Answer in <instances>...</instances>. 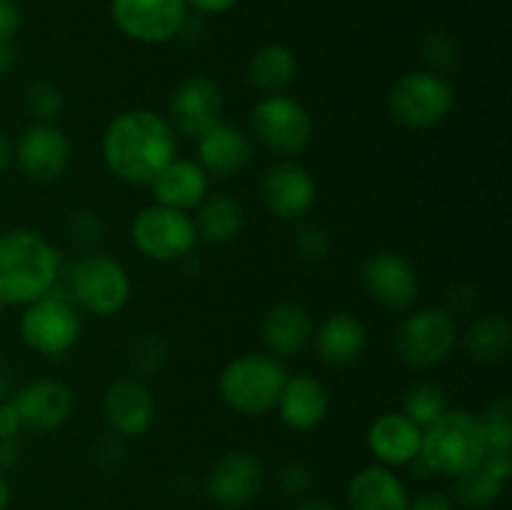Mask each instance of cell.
<instances>
[{
	"label": "cell",
	"mask_w": 512,
	"mask_h": 510,
	"mask_svg": "<svg viewBox=\"0 0 512 510\" xmlns=\"http://www.w3.org/2000/svg\"><path fill=\"white\" fill-rule=\"evenodd\" d=\"M178 153L175 130L153 110H125L103 135L105 165L120 180L150 185Z\"/></svg>",
	"instance_id": "obj_1"
},
{
	"label": "cell",
	"mask_w": 512,
	"mask_h": 510,
	"mask_svg": "<svg viewBox=\"0 0 512 510\" xmlns=\"http://www.w3.org/2000/svg\"><path fill=\"white\" fill-rule=\"evenodd\" d=\"M265 208L283 220H298L313 208L315 180L303 165L278 163L260 180Z\"/></svg>",
	"instance_id": "obj_15"
},
{
	"label": "cell",
	"mask_w": 512,
	"mask_h": 510,
	"mask_svg": "<svg viewBox=\"0 0 512 510\" xmlns=\"http://www.w3.org/2000/svg\"><path fill=\"white\" fill-rule=\"evenodd\" d=\"M313 335L310 313L295 300L273 305L263 320V340L275 358H293L303 353Z\"/></svg>",
	"instance_id": "obj_22"
},
{
	"label": "cell",
	"mask_w": 512,
	"mask_h": 510,
	"mask_svg": "<svg viewBox=\"0 0 512 510\" xmlns=\"http://www.w3.org/2000/svg\"><path fill=\"white\" fill-rule=\"evenodd\" d=\"M253 133L278 155H298L313 140V120L308 110L290 95L273 93L253 110Z\"/></svg>",
	"instance_id": "obj_10"
},
{
	"label": "cell",
	"mask_w": 512,
	"mask_h": 510,
	"mask_svg": "<svg viewBox=\"0 0 512 510\" xmlns=\"http://www.w3.org/2000/svg\"><path fill=\"white\" fill-rule=\"evenodd\" d=\"M70 238L75 240L83 248H90L100 240V233H103V225H100V218L90 210H78V213H70L68 220Z\"/></svg>",
	"instance_id": "obj_35"
},
{
	"label": "cell",
	"mask_w": 512,
	"mask_h": 510,
	"mask_svg": "<svg viewBox=\"0 0 512 510\" xmlns=\"http://www.w3.org/2000/svg\"><path fill=\"white\" fill-rule=\"evenodd\" d=\"M20 25V8L15 0H0V40H13Z\"/></svg>",
	"instance_id": "obj_38"
},
{
	"label": "cell",
	"mask_w": 512,
	"mask_h": 510,
	"mask_svg": "<svg viewBox=\"0 0 512 510\" xmlns=\"http://www.w3.org/2000/svg\"><path fill=\"white\" fill-rule=\"evenodd\" d=\"M288 370L275 355L248 353L230 360L220 373V395L243 415H263L278 405Z\"/></svg>",
	"instance_id": "obj_4"
},
{
	"label": "cell",
	"mask_w": 512,
	"mask_h": 510,
	"mask_svg": "<svg viewBox=\"0 0 512 510\" xmlns=\"http://www.w3.org/2000/svg\"><path fill=\"white\" fill-rule=\"evenodd\" d=\"M185 0H113V20L128 38L165 43L185 20Z\"/></svg>",
	"instance_id": "obj_11"
},
{
	"label": "cell",
	"mask_w": 512,
	"mask_h": 510,
	"mask_svg": "<svg viewBox=\"0 0 512 510\" xmlns=\"http://www.w3.org/2000/svg\"><path fill=\"white\" fill-rule=\"evenodd\" d=\"M198 155L200 168L205 173L230 178L250 163L253 145L243 130L220 120L218 125H213L208 133L198 138Z\"/></svg>",
	"instance_id": "obj_20"
},
{
	"label": "cell",
	"mask_w": 512,
	"mask_h": 510,
	"mask_svg": "<svg viewBox=\"0 0 512 510\" xmlns=\"http://www.w3.org/2000/svg\"><path fill=\"white\" fill-rule=\"evenodd\" d=\"M73 390L60 380H35L13 395V405L23 428H60L73 413Z\"/></svg>",
	"instance_id": "obj_18"
},
{
	"label": "cell",
	"mask_w": 512,
	"mask_h": 510,
	"mask_svg": "<svg viewBox=\"0 0 512 510\" xmlns=\"http://www.w3.org/2000/svg\"><path fill=\"white\" fill-rule=\"evenodd\" d=\"M295 70H298V65H295V55L290 53L285 45L270 43V45H263V48L253 55L248 75L250 80H253V85H258L260 90L273 95V93H280V90L288 88V85L293 83Z\"/></svg>",
	"instance_id": "obj_28"
},
{
	"label": "cell",
	"mask_w": 512,
	"mask_h": 510,
	"mask_svg": "<svg viewBox=\"0 0 512 510\" xmlns=\"http://www.w3.org/2000/svg\"><path fill=\"white\" fill-rule=\"evenodd\" d=\"M483 430L485 450H510L512 448V403L508 398H498L478 415Z\"/></svg>",
	"instance_id": "obj_31"
},
{
	"label": "cell",
	"mask_w": 512,
	"mask_h": 510,
	"mask_svg": "<svg viewBox=\"0 0 512 510\" xmlns=\"http://www.w3.org/2000/svg\"><path fill=\"white\" fill-rule=\"evenodd\" d=\"M155 195V203L168 205V208L185 210L200 205L208 193V173L200 168L195 160H178L165 165L158 178L150 183Z\"/></svg>",
	"instance_id": "obj_23"
},
{
	"label": "cell",
	"mask_w": 512,
	"mask_h": 510,
	"mask_svg": "<svg viewBox=\"0 0 512 510\" xmlns=\"http://www.w3.org/2000/svg\"><path fill=\"white\" fill-rule=\"evenodd\" d=\"M20 428H23V423H20L13 400H3L0 403V438H15Z\"/></svg>",
	"instance_id": "obj_39"
},
{
	"label": "cell",
	"mask_w": 512,
	"mask_h": 510,
	"mask_svg": "<svg viewBox=\"0 0 512 510\" xmlns=\"http://www.w3.org/2000/svg\"><path fill=\"white\" fill-rule=\"evenodd\" d=\"M505 483L498 480L495 475H490L483 465H475V468L465 470L458 475V485H455V493L458 500L468 508H488L495 500L503 495Z\"/></svg>",
	"instance_id": "obj_30"
},
{
	"label": "cell",
	"mask_w": 512,
	"mask_h": 510,
	"mask_svg": "<svg viewBox=\"0 0 512 510\" xmlns=\"http://www.w3.org/2000/svg\"><path fill=\"white\" fill-rule=\"evenodd\" d=\"M330 245H333L330 233L320 228V225L305 223L295 230V250L300 253V258L323 260L330 253Z\"/></svg>",
	"instance_id": "obj_34"
},
{
	"label": "cell",
	"mask_w": 512,
	"mask_h": 510,
	"mask_svg": "<svg viewBox=\"0 0 512 510\" xmlns=\"http://www.w3.org/2000/svg\"><path fill=\"white\" fill-rule=\"evenodd\" d=\"M423 430L403 413H383L373 420L368 445L385 465H408L420 455Z\"/></svg>",
	"instance_id": "obj_21"
},
{
	"label": "cell",
	"mask_w": 512,
	"mask_h": 510,
	"mask_svg": "<svg viewBox=\"0 0 512 510\" xmlns=\"http://www.w3.org/2000/svg\"><path fill=\"white\" fill-rule=\"evenodd\" d=\"M368 345L365 325L350 313H335L320 325L315 335V348L323 363L328 365H350L363 355Z\"/></svg>",
	"instance_id": "obj_25"
},
{
	"label": "cell",
	"mask_w": 512,
	"mask_h": 510,
	"mask_svg": "<svg viewBox=\"0 0 512 510\" xmlns=\"http://www.w3.org/2000/svg\"><path fill=\"white\" fill-rule=\"evenodd\" d=\"M350 510H408V490L393 470L383 465L363 468L348 488Z\"/></svg>",
	"instance_id": "obj_24"
},
{
	"label": "cell",
	"mask_w": 512,
	"mask_h": 510,
	"mask_svg": "<svg viewBox=\"0 0 512 510\" xmlns=\"http://www.w3.org/2000/svg\"><path fill=\"white\" fill-rule=\"evenodd\" d=\"M458 328L445 308H423L408 315L395 333V353L408 368L430 370L443 363L455 348Z\"/></svg>",
	"instance_id": "obj_7"
},
{
	"label": "cell",
	"mask_w": 512,
	"mask_h": 510,
	"mask_svg": "<svg viewBox=\"0 0 512 510\" xmlns=\"http://www.w3.org/2000/svg\"><path fill=\"white\" fill-rule=\"evenodd\" d=\"M133 243L148 258L160 263L183 260L193 253L198 243V230L193 218L185 210L168 208V205H148L133 220Z\"/></svg>",
	"instance_id": "obj_8"
},
{
	"label": "cell",
	"mask_w": 512,
	"mask_h": 510,
	"mask_svg": "<svg viewBox=\"0 0 512 510\" xmlns=\"http://www.w3.org/2000/svg\"><path fill=\"white\" fill-rule=\"evenodd\" d=\"M25 108L38 123H53L63 110V93L50 80H35L25 88Z\"/></svg>",
	"instance_id": "obj_32"
},
{
	"label": "cell",
	"mask_w": 512,
	"mask_h": 510,
	"mask_svg": "<svg viewBox=\"0 0 512 510\" xmlns=\"http://www.w3.org/2000/svg\"><path fill=\"white\" fill-rule=\"evenodd\" d=\"M485 455L483 430L478 415L468 410H448L443 418L423 428L418 458L430 473L455 475L475 468Z\"/></svg>",
	"instance_id": "obj_3"
},
{
	"label": "cell",
	"mask_w": 512,
	"mask_h": 510,
	"mask_svg": "<svg viewBox=\"0 0 512 510\" xmlns=\"http://www.w3.org/2000/svg\"><path fill=\"white\" fill-rule=\"evenodd\" d=\"M60 258L53 245L33 230L0 235V308L30 305L58 283Z\"/></svg>",
	"instance_id": "obj_2"
},
{
	"label": "cell",
	"mask_w": 512,
	"mask_h": 510,
	"mask_svg": "<svg viewBox=\"0 0 512 510\" xmlns=\"http://www.w3.org/2000/svg\"><path fill=\"white\" fill-rule=\"evenodd\" d=\"M455 103V88L438 73L418 70L395 80L388 93V113L395 123L413 130L435 128L448 118Z\"/></svg>",
	"instance_id": "obj_5"
},
{
	"label": "cell",
	"mask_w": 512,
	"mask_h": 510,
	"mask_svg": "<svg viewBox=\"0 0 512 510\" xmlns=\"http://www.w3.org/2000/svg\"><path fill=\"white\" fill-rule=\"evenodd\" d=\"M8 500H10V488L8 483H5L3 475H0V510L8 508Z\"/></svg>",
	"instance_id": "obj_47"
},
{
	"label": "cell",
	"mask_w": 512,
	"mask_h": 510,
	"mask_svg": "<svg viewBox=\"0 0 512 510\" xmlns=\"http://www.w3.org/2000/svg\"><path fill=\"white\" fill-rule=\"evenodd\" d=\"M185 3L193 5L198 13H205V15H215V13H225L228 8H233L238 0H185Z\"/></svg>",
	"instance_id": "obj_41"
},
{
	"label": "cell",
	"mask_w": 512,
	"mask_h": 510,
	"mask_svg": "<svg viewBox=\"0 0 512 510\" xmlns=\"http://www.w3.org/2000/svg\"><path fill=\"white\" fill-rule=\"evenodd\" d=\"M15 63V48L10 45V40H0V75L8 73Z\"/></svg>",
	"instance_id": "obj_43"
},
{
	"label": "cell",
	"mask_w": 512,
	"mask_h": 510,
	"mask_svg": "<svg viewBox=\"0 0 512 510\" xmlns=\"http://www.w3.org/2000/svg\"><path fill=\"white\" fill-rule=\"evenodd\" d=\"M420 53H423L425 63L430 65V73H450L458 65V45L443 30H428L420 40ZM445 78V75H443Z\"/></svg>",
	"instance_id": "obj_33"
},
{
	"label": "cell",
	"mask_w": 512,
	"mask_h": 510,
	"mask_svg": "<svg viewBox=\"0 0 512 510\" xmlns=\"http://www.w3.org/2000/svg\"><path fill=\"white\" fill-rule=\"evenodd\" d=\"M298 510H338V508H333V505H330L328 500L313 498V500H305V503L300 505Z\"/></svg>",
	"instance_id": "obj_45"
},
{
	"label": "cell",
	"mask_w": 512,
	"mask_h": 510,
	"mask_svg": "<svg viewBox=\"0 0 512 510\" xmlns=\"http://www.w3.org/2000/svg\"><path fill=\"white\" fill-rule=\"evenodd\" d=\"M465 353L478 363H500L512 348V325L503 313L480 315L463 335Z\"/></svg>",
	"instance_id": "obj_26"
},
{
	"label": "cell",
	"mask_w": 512,
	"mask_h": 510,
	"mask_svg": "<svg viewBox=\"0 0 512 510\" xmlns=\"http://www.w3.org/2000/svg\"><path fill=\"white\" fill-rule=\"evenodd\" d=\"M448 410V393L438 383H433V380H423V383L413 385L403 400V415L413 420L420 430L433 425L438 418H443Z\"/></svg>",
	"instance_id": "obj_29"
},
{
	"label": "cell",
	"mask_w": 512,
	"mask_h": 510,
	"mask_svg": "<svg viewBox=\"0 0 512 510\" xmlns=\"http://www.w3.org/2000/svg\"><path fill=\"white\" fill-rule=\"evenodd\" d=\"M8 393H10V373H8V368H3V365H0V403L8 398Z\"/></svg>",
	"instance_id": "obj_46"
},
{
	"label": "cell",
	"mask_w": 512,
	"mask_h": 510,
	"mask_svg": "<svg viewBox=\"0 0 512 510\" xmlns=\"http://www.w3.org/2000/svg\"><path fill=\"white\" fill-rule=\"evenodd\" d=\"M15 158L30 180L53 183L68 168L70 143L63 130L55 128L53 123H35L20 135Z\"/></svg>",
	"instance_id": "obj_14"
},
{
	"label": "cell",
	"mask_w": 512,
	"mask_h": 510,
	"mask_svg": "<svg viewBox=\"0 0 512 510\" xmlns=\"http://www.w3.org/2000/svg\"><path fill=\"white\" fill-rule=\"evenodd\" d=\"M310 483H313V473L305 463L300 460H290L285 463V468L280 470V488L285 495H303L308 493Z\"/></svg>",
	"instance_id": "obj_36"
},
{
	"label": "cell",
	"mask_w": 512,
	"mask_h": 510,
	"mask_svg": "<svg viewBox=\"0 0 512 510\" xmlns=\"http://www.w3.org/2000/svg\"><path fill=\"white\" fill-rule=\"evenodd\" d=\"M103 413L110 428L123 438L143 435L155 415L153 393L138 378H120L105 390Z\"/></svg>",
	"instance_id": "obj_16"
},
{
	"label": "cell",
	"mask_w": 512,
	"mask_h": 510,
	"mask_svg": "<svg viewBox=\"0 0 512 510\" xmlns=\"http://www.w3.org/2000/svg\"><path fill=\"white\" fill-rule=\"evenodd\" d=\"M170 118L173 130L185 138H195L208 133L223 118V93L218 83L208 75H190L175 88L170 98Z\"/></svg>",
	"instance_id": "obj_12"
},
{
	"label": "cell",
	"mask_w": 512,
	"mask_h": 510,
	"mask_svg": "<svg viewBox=\"0 0 512 510\" xmlns=\"http://www.w3.org/2000/svg\"><path fill=\"white\" fill-rule=\"evenodd\" d=\"M20 448L15 443V438H0V470L13 468L18 463Z\"/></svg>",
	"instance_id": "obj_42"
},
{
	"label": "cell",
	"mask_w": 512,
	"mask_h": 510,
	"mask_svg": "<svg viewBox=\"0 0 512 510\" xmlns=\"http://www.w3.org/2000/svg\"><path fill=\"white\" fill-rule=\"evenodd\" d=\"M363 283L370 298L388 310L413 308L420 293V280L413 265L393 250H383L365 260Z\"/></svg>",
	"instance_id": "obj_13"
},
{
	"label": "cell",
	"mask_w": 512,
	"mask_h": 510,
	"mask_svg": "<svg viewBox=\"0 0 512 510\" xmlns=\"http://www.w3.org/2000/svg\"><path fill=\"white\" fill-rule=\"evenodd\" d=\"M20 335L35 353L55 358L73 348L78 340L80 315L68 298L48 293L25 308Z\"/></svg>",
	"instance_id": "obj_9"
},
{
	"label": "cell",
	"mask_w": 512,
	"mask_h": 510,
	"mask_svg": "<svg viewBox=\"0 0 512 510\" xmlns=\"http://www.w3.org/2000/svg\"><path fill=\"white\" fill-rule=\"evenodd\" d=\"M408 510H455L453 500L445 493H438V490H430V493L418 495L413 503H408Z\"/></svg>",
	"instance_id": "obj_40"
},
{
	"label": "cell",
	"mask_w": 512,
	"mask_h": 510,
	"mask_svg": "<svg viewBox=\"0 0 512 510\" xmlns=\"http://www.w3.org/2000/svg\"><path fill=\"white\" fill-rule=\"evenodd\" d=\"M260 485H263V465L253 453H245V450L223 455L208 475L210 498L225 508L253 500L260 493Z\"/></svg>",
	"instance_id": "obj_17"
},
{
	"label": "cell",
	"mask_w": 512,
	"mask_h": 510,
	"mask_svg": "<svg viewBox=\"0 0 512 510\" xmlns=\"http://www.w3.org/2000/svg\"><path fill=\"white\" fill-rule=\"evenodd\" d=\"M280 418L288 428L298 433L318 428L328 413V390L318 378L308 373L293 375L285 380L283 393L278 398Z\"/></svg>",
	"instance_id": "obj_19"
},
{
	"label": "cell",
	"mask_w": 512,
	"mask_h": 510,
	"mask_svg": "<svg viewBox=\"0 0 512 510\" xmlns=\"http://www.w3.org/2000/svg\"><path fill=\"white\" fill-rule=\"evenodd\" d=\"M68 300L93 315H113L130 300L128 273L118 260L103 253L78 258L68 275Z\"/></svg>",
	"instance_id": "obj_6"
},
{
	"label": "cell",
	"mask_w": 512,
	"mask_h": 510,
	"mask_svg": "<svg viewBox=\"0 0 512 510\" xmlns=\"http://www.w3.org/2000/svg\"><path fill=\"white\" fill-rule=\"evenodd\" d=\"M10 158H13V150H10V140H8V135L0 130V173L8 168Z\"/></svg>",
	"instance_id": "obj_44"
},
{
	"label": "cell",
	"mask_w": 512,
	"mask_h": 510,
	"mask_svg": "<svg viewBox=\"0 0 512 510\" xmlns=\"http://www.w3.org/2000/svg\"><path fill=\"white\" fill-rule=\"evenodd\" d=\"M133 360L140 370H145V373H155V370L163 365L165 348L160 345L158 338H145L143 343H138V348H135Z\"/></svg>",
	"instance_id": "obj_37"
},
{
	"label": "cell",
	"mask_w": 512,
	"mask_h": 510,
	"mask_svg": "<svg viewBox=\"0 0 512 510\" xmlns=\"http://www.w3.org/2000/svg\"><path fill=\"white\" fill-rule=\"evenodd\" d=\"M243 220V208L238 200L228 198V195H213L200 205L193 223L198 238L208 240V243H228L240 233Z\"/></svg>",
	"instance_id": "obj_27"
}]
</instances>
